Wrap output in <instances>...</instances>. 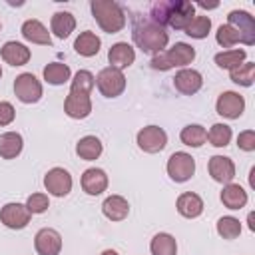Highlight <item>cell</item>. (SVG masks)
Returning a JSON list of instances; mask_svg holds the SVG:
<instances>
[{
	"mask_svg": "<svg viewBox=\"0 0 255 255\" xmlns=\"http://www.w3.org/2000/svg\"><path fill=\"white\" fill-rule=\"evenodd\" d=\"M131 38L135 46L145 54H159L169 42V34L163 26L149 20V16H135L131 26Z\"/></svg>",
	"mask_w": 255,
	"mask_h": 255,
	"instance_id": "cell-1",
	"label": "cell"
},
{
	"mask_svg": "<svg viewBox=\"0 0 255 255\" xmlns=\"http://www.w3.org/2000/svg\"><path fill=\"white\" fill-rule=\"evenodd\" d=\"M92 14L98 22V26L108 32V34H116L126 26V14L122 10V6L114 0H92L90 4Z\"/></svg>",
	"mask_w": 255,
	"mask_h": 255,
	"instance_id": "cell-2",
	"label": "cell"
},
{
	"mask_svg": "<svg viewBox=\"0 0 255 255\" xmlns=\"http://www.w3.org/2000/svg\"><path fill=\"white\" fill-rule=\"evenodd\" d=\"M195 60V48L185 44V42H175L169 50H163L159 54H155L149 62V66L153 70H171L175 66H187Z\"/></svg>",
	"mask_w": 255,
	"mask_h": 255,
	"instance_id": "cell-3",
	"label": "cell"
},
{
	"mask_svg": "<svg viewBox=\"0 0 255 255\" xmlns=\"http://www.w3.org/2000/svg\"><path fill=\"white\" fill-rule=\"evenodd\" d=\"M96 86L102 96L106 98H118L126 90V76L122 70H116L112 66L104 68L96 76Z\"/></svg>",
	"mask_w": 255,
	"mask_h": 255,
	"instance_id": "cell-4",
	"label": "cell"
},
{
	"mask_svg": "<svg viewBox=\"0 0 255 255\" xmlns=\"http://www.w3.org/2000/svg\"><path fill=\"white\" fill-rule=\"evenodd\" d=\"M193 173H195V159L189 153L175 151V153L169 155V159H167V175L175 183H183V181L191 179Z\"/></svg>",
	"mask_w": 255,
	"mask_h": 255,
	"instance_id": "cell-5",
	"label": "cell"
},
{
	"mask_svg": "<svg viewBox=\"0 0 255 255\" xmlns=\"http://www.w3.org/2000/svg\"><path fill=\"white\" fill-rule=\"evenodd\" d=\"M14 94L22 104H36L42 98V84L34 74L24 72L14 80Z\"/></svg>",
	"mask_w": 255,
	"mask_h": 255,
	"instance_id": "cell-6",
	"label": "cell"
},
{
	"mask_svg": "<svg viewBox=\"0 0 255 255\" xmlns=\"http://www.w3.org/2000/svg\"><path fill=\"white\" fill-rule=\"evenodd\" d=\"M227 24L233 26L239 34V42L253 46L255 44V20L245 10H231L227 16Z\"/></svg>",
	"mask_w": 255,
	"mask_h": 255,
	"instance_id": "cell-7",
	"label": "cell"
},
{
	"mask_svg": "<svg viewBox=\"0 0 255 255\" xmlns=\"http://www.w3.org/2000/svg\"><path fill=\"white\" fill-rule=\"evenodd\" d=\"M135 141L145 153H157L167 145V133L159 126H145L137 131Z\"/></svg>",
	"mask_w": 255,
	"mask_h": 255,
	"instance_id": "cell-8",
	"label": "cell"
},
{
	"mask_svg": "<svg viewBox=\"0 0 255 255\" xmlns=\"http://www.w3.org/2000/svg\"><path fill=\"white\" fill-rule=\"evenodd\" d=\"M44 187L50 195L56 197H66L72 191V175L64 167H52L44 175Z\"/></svg>",
	"mask_w": 255,
	"mask_h": 255,
	"instance_id": "cell-9",
	"label": "cell"
},
{
	"mask_svg": "<svg viewBox=\"0 0 255 255\" xmlns=\"http://www.w3.org/2000/svg\"><path fill=\"white\" fill-rule=\"evenodd\" d=\"M30 217H32V213L22 203H14L12 201V203H6L0 209V221L8 229H24L30 223Z\"/></svg>",
	"mask_w": 255,
	"mask_h": 255,
	"instance_id": "cell-10",
	"label": "cell"
},
{
	"mask_svg": "<svg viewBox=\"0 0 255 255\" xmlns=\"http://www.w3.org/2000/svg\"><path fill=\"white\" fill-rule=\"evenodd\" d=\"M215 110L221 118H227V120H237L243 110H245V100L241 94L237 92H223L219 98H217V104H215Z\"/></svg>",
	"mask_w": 255,
	"mask_h": 255,
	"instance_id": "cell-11",
	"label": "cell"
},
{
	"mask_svg": "<svg viewBox=\"0 0 255 255\" xmlns=\"http://www.w3.org/2000/svg\"><path fill=\"white\" fill-rule=\"evenodd\" d=\"M207 171H209V175L213 177V181L227 185V183H231L233 177H235V163H233V159L227 157V155H213V157H209Z\"/></svg>",
	"mask_w": 255,
	"mask_h": 255,
	"instance_id": "cell-12",
	"label": "cell"
},
{
	"mask_svg": "<svg viewBox=\"0 0 255 255\" xmlns=\"http://www.w3.org/2000/svg\"><path fill=\"white\" fill-rule=\"evenodd\" d=\"M34 247H36L38 255H60L62 235L56 229H52V227H44V229H40L36 233Z\"/></svg>",
	"mask_w": 255,
	"mask_h": 255,
	"instance_id": "cell-13",
	"label": "cell"
},
{
	"mask_svg": "<svg viewBox=\"0 0 255 255\" xmlns=\"http://www.w3.org/2000/svg\"><path fill=\"white\" fill-rule=\"evenodd\" d=\"M193 18H195V6L187 0H175L167 18V26L173 30H185Z\"/></svg>",
	"mask_w": 255,
	"mask_h": 255,
	"instance_id": "cell-14",
	"label": "cell"
},
{
	"mask_svg": "<svg viewBox=\"0 0 255 255\" xmlns=\"http://www.w3.org/2000/svg\"><path fill=\"white\" fill-rule=\"evenodd\" d=\"M173 86H175V90H177L179 94H183V96H193V94H197V92L201 90L203 78H201V74H199L197 70L183 68V70H179V72L175 74Z\"/></svg>",
	"mask_w": 255,
	"mask_h": 255,
	"instance_id": "cell-15",
	"label": "cell"
},
{
	"mask_svg": "<svg viewBox=\"0 0 255 255\" xmlns=\"http://www.w3.org/2000/svg\"><path fill=\"white\" fill-rule=\"evenodd\" d=\"M64 112L72 120H84L92 114V100L86 94H76L70 92L64 100Z\"/></svg>",
	"mask_w": 255,
	"mask_h": 255,
	"instance_id": "cell-16",
	"label": "cell"
},
{
	"mask_svg": "<svg viewBox=\"0 0 255 255\" xmlns=\"http://www.w3.org/2000/svg\"><path fill=\"white\" fill-rule=\"evenodd\" d=\"M108 60L110 66L116 70H126L133 64L135 60V50L128 44V42H118L108 50Z\"/></svg>",
	"mask_w": 255,
	"mask_h": 255,
	"instance_id": "cell-17",
	"label": "cell"
},
{
	"mask_svg": "<svg viewBox=\"0 0 255 255\" xmlns=\"http://www.w3.org/2000/svg\"><path fill=\"white\" fill-rule=\"evenodd\" d=\"M108 187V175L100 167H90L82 173V189L88 195H100Z\"/></svg>",
	"mask_w": 255,
	"mask_h": 255,
	"instance_id": "cell-18",
	"label": "cell"
},
{
	"mask_svg": "<svg viewBox=\"0 0 255 255\" xmlns=\"http://www.w3.org/2000/svg\"><path fill=\"white\" fill-rule=\"evenodd\" d=\"M175 207H177L179 215H183L187 219H195V217H199L203 213V199L193 191H185V193H181L177 197Z\"/></svg>",
	"mask_w": 255,
	"mask_h": 255,
	"instance_id": "cell-19",
	"label": "cell"
},
{
	"mask_svg": "<svg viewBox=\"0 0 255 255\" xmlns=\"http://www.w3.org/2000/svg\"><path fill=\"white\" fill-rule=\"evenodd\" d=\"M22 36L32 44H40V46L52 44V36L48 32V28L40 20H34V18H30L22 24Z\"/></svg>",
	"mask_w": 255,
	"mask_h": 255,
	"instance_id": "cell-20",
	"label": "cell"
},
{
	"mask_svg": "<svg viewBox=\"0 0 255 255\" xmlns=\"http://www.w3.org/2000/svg\"><path fill=\"white\" fill-rule=\"evenodd\" d=\"M102 211L110 221H124L129 213V203L122 195H108L102 203Z\"/></svg>",
	"mask_w": 255,
	"mask_h": 255,
	"instance_id": "cell-21",
	"label": "cell"
},
{
	"mask_svg": "<svg viewBox=\"0 0 255 255\" xmlns=\"http://www.w3.org/2000/svg\"><path fill=\"white\" fill-rule=\"evenodd\" d=\"M0 54H2V60L6 64H10V66H24V64H28V60L32 56L30 48H26L24 44L14 42V40L6 42L2 46V50H0Z\"/></svg>",
	"mask_w": 255,
	"mask_h": 255,
	"instance_id": "cell-22",
	"label": "cell"
},
{
	"mask_svg": "<svg viewBox=\"0 0 255 255\" xmlns=\"http://www.w3.org/2000/svg\"><path fill=\"white\" fill-rule=\"evenodd\" d=\"M219 197L227 209H241L247 205V191L239 183H227Z\"/></svg>",
	"mask_w": 255,
	"mask_h": 255,
	"instance_id": "cell-23",
	"label": "cell"
},
{
	"mask_svg": "<svg viewBox=\"0 0 255 255\" xmlns=\"http://www.w3.org/2000/svg\"><path fill=\"white\" fill-rule=\"evenodd\" d=\"M24 139L18 131H6L0 135V157L2 159H14L22 153Z\"/></svg>",
	"mask_w": 255,
	"mask_h": 255,
	"instance_id": "cell-24",
	"label": "cell"
},
{
	"mask_svg": "<svg viewBox=\"0 0 255 255\" xmlns=\"http://www.w3.org/2000/svg\"><path fill=\"white\" fill-rule=\"evenodd\" d=\"M76 28V18L72 12H66V10H60L52 16V22H50V30L54 32L56 38H68Z\"/></svg>",
	"mask_w": 255,
	"mask_h": 255,
	"instance_id": "cell-25",
	"label": "cell"
},
{
	"mask_svg": "<svg viewBox=\"0 0 255 255\" xmlns=\"http://www.w3.org/2000/svg\"><path fill=\"white\" fill-rule=\"evenodd\" d=\"M100 46H102V40H100L94 32H90V30L82 32V34L76 38V42H74V50H76L80 56H84V58L96 56V54L100 52Z\"/></svg>",
	"mask_w": 255,
	"mask_h": 255,
	"instance_id": "cell-26",
	"label": "cell"
},
{
	"mask_svg": "<svg viewBox=\"0 0 255 255\" xmlns=\"http://www.w3.org/2000/svg\"><path fill=\"white\" fill-rule=\"evenodd\" d=\"M102 151H104V145H102V141H100L96 135H84V137L76 143V153H78L82 159H86V161L98 159V157L102 155Z\"/></svg>",
	"mask_w": 255,
	"mask_h": 255,
	"instance_id": "cell-27",
	"label": "cell"
},
{
	"mask_svg": "<svg viewBox=\"0 0 255 255\" xmlns=\"http://www.w3.org/2000/svg\"><path fill=\"white\" fill-rule=\"evenodd\" d=\"M72 72H70V66L68 64H62V62H50L46 68H44V80L52 86H62L70 80Z\"/></svg>",
	"mask_w": 255,
	"mask_h": 255,
	"instance_id": "cell-28",
	"label": "cell"
},
{
	"mask_svg": "<svg viewBox=\"0 0 255 255\" xmlns=\"http://www.w3.org/2000/svg\"><path fill=\"white\" fill-rule=\"evenodd\" d=\"M149 251H151V255H177L175 237L169 235V233H157V235H153V239L149 243Z\"/></svg>",
	"mask_w": 255,
	"mask_h": 255,
	"instance_id": "cell-29",
	"label": "cell"
},
{
	"mask_svg": "<svg viewBox=\"0 0 255 255\" xmlns=\"http://www.w3.org/2000/svg\"><path fill=\"white\" fill-rule=\"evenodd\" d=\"M179 139H181V143H185L189 147H201L205 143V139H207V131L199 124H189V126H185L181 129Z\"/></svg>",
	"mask_w": 255,
	"mask_h": 255,
	"instance_id": "cell-30",
	"label": "cell"
},
{
	"mask_svg": "<svg viewBox=\"0 0 255 255\" xmlns=\"http://www.w3.org/2000/svg\"><path fill=\"white\" fill-rule=\"evenodd\" d=\"M245 56H247L245 50H223V52L215 54V64L221 70H233L243 64Z\"/></svg>",
	"mask_w": 255,
	"mask_h": 255,
	"instance_id": "cell-31",
	"label": "cell"
},
{
	"mask_svg": "<svg viewBox=\"0 0 255 255\" xmlns=\"http://www.w3.org/2000/svg\"><path fill=\"white\" fill-rule=\"evenodd\" d=\"M229 78H231L233 84L249 88L253 84V80H255V64L253 62H243L241 66L229 70Z\"/></svg>",
	"mask_w": 255,
	"mask_h": 255,
	"instance_id": "cell-32",
	"label": "cell"
},
{
	"mask_svg": "<svg viewBox=\"0 0 255 255\" xmlns=\"http://www.w3.org/2000/svg\"><path fill=\"white\" fill-rule=\"evenodd\" d=\"M94 86H96V78H94V74L88 72V70H78L76 76H74V80H72V88H70V92L90 96V92L94 90Z\"/></svg>",
	"mask_w": 255,
	"mask_h": 255,
	"instance_id": "cell-33",
	"label": "cell"
},
{
	"mask_svg": "<svg viewBox=\"0 0 255 255\" xmlns=\"http://www.w3.org/2000/svg\"><path fill=\"white\" fill-rule=\"evenodd\" d=\"M217 233L223 239H237L241 233V221L237 217H231V215L219 217L217 219Z\"/></svg>",
	"mask_w": 255,
	"mask_h": 255,
	"instance_id": "cell-34",
	"label": "cell"
},
{
	"mask_svg": "<svg viewBox=\"0 0 255 255\" xmlns=\"http://www.w3.org/2000/svg\"><path fill=\"white\" fill-rule=\"evenodd\" d=\"M209 30H211V18H209V16H195V18L189 22V26L185 28V34H187L189 38L203 40V38H207Z\"/></svg>",
	"mask_w": 255,
	"mask_h": 255,
	"instance_id": "cell-35",
	"label": "cell"
},
{
	"mask_svg": "<svg viewBox=\"0 0 255 255\" xmlns=\"http://www.w3.org/2000/svg\"><path fill=\"white\" fill-rule=\"evenodd\" d=\"M207 139L215 147H225L231 141V128L227 124H213L211 129L207 131Z\"/></svg>",
	"mask_w": 255,
	"mask_h": 255,
	"instance_id": "cell-36",
	"label": "cell"
},
{
	"mask_svg": "<svg viewBox=\"0 0 255 255\" xmlns=\"http://www.w3.org/2000/svg\"><path fill=\"white\" fill-rule=\"evenodd\" d=\"M173 2L175 0H159V2H155L153 6H151V10H149V20H153L155 24H159V26H167V18H169V12H171V8H173Z\"/></svg>",
	"mask_w": 255,
	"mask_h": 255,
	"instance_id": "cell-37",
	"label": "cell"
},
{
	"mask_svg": "<svg viewBox=\"0 0 255 255\" xmlns=\"http://www.w3.org/2000/svg\"><path fill=\"white\" fill-rule=\"evenodd\" d=\"M215 40H217L219 46H223V48H231V46H235V44L239 42V34H237V30H235L233 26L223 24V26L217 28V32H215Z\"/></svg>",
	"mask_w": 255,
	"mask_h": 255,
	"instance_id": "cell-38",
	"label": "cell"
},
{
	"mask_svg": "<svg viewBox=\"0 0 255 255\" xmlns=\"http://www.w3.org/2000/svg\"><path fill=\"white\" fill-rule=\"evenodd\" d=\"M26 207L30 213H44L50 207V199L46 193H32L26 199Z\"/></svg>",
	"mask_w": 255,
	"mask_h": 255,
	"instance_id": "cell-39",
	"label": "cell"
},
{
	"mask_svg": "<svg viewBox=\"0 0 255 255\" xmlns=\"http://www.w3.org/2000/svg\"><path fill=\"white\" fill-rule=\"evenodd\" d=\"M237 145L243 151H253L255 149V131L253 129H245L237 135Z\"/></svg>",
	"mask_w": 255,
	"mask_h": 255,
	"instance_id": "cell-40",
	"label": "cell"
},
{
	"mask_svg": "<svg viewBox=\"0 0 255 255\" xmlns=\"http://www.w3.org/2000/svg\"><path fill=\"white\" fill-rule=\"evenodd\" d=\"M16 118V110L10 102H0V128L10 126Z\"/></svg>",
	"mask_w": 255,
	"mask_h": 255,
	"instance_id": "cell-41",
	"label": "cell"
},
{
	"mask_svg": "<svg viewBox=\"0 0 255 255\" xmlns=\"http://www.w3.org/2000/svg\"><path fill=\"white\" fill-rule=\"evenodd\" d=\"M249 229L255 231V223H253V213H249Z\"/></svg>",
	"mask_w": 255,
	"mask_h": 255,
	"instance_id": "cell-42",
	"label": "cell"
},
{
	"mask_svg": "<svg viewBox=\"0 0 255 255\" xmlns=\"http://www.w3.org/2000/svg\"><path fill=\"white\" fill-rule=\"evenodd\" d=\"M102 255H118V251H114V249H106V251H102Z\"/></svg>",
	"mask_w": 255,
	"mask_h": 255,
	"instance_id": "cell-43",
	"label": "cell"
},
{
	"mask_svg": "<svg viewBox=\"0 0 255 255\" xmlns=\"http://www.w3.org/2000/svg\"><path fill=\"white\" fill-rule=\"evenodd\" d=\"M0 78H2V68H0Z\"/></svg>",
	"mask_w": 255,
	"mask_h": 255,
	"instance_id": "cell-44",
	"label": "cell"
}]
</instances>
